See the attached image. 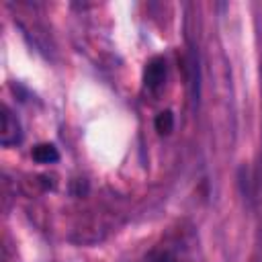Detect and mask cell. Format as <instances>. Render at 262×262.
Listing matches in <instances>:
<instances>
[{"instance_id": "3", "label": "cell", "mask_w": 262, "mask_h": 262, "mask_svg": "<svg viewBox=\"0 0 262 262\" xmlns=\"http://www.w3.org/2000/svg\"><path fill=\"white\" fill-rule=\"evenodd\" d=\"M31 158L37 162V164H53L59 160V151L53 143H37L33 149H31Z\"/></svg>"}, {"instance_id": "1", "label": "cell", "mask_w": 262, "mask_h": 262, "mask_svg": "<svg viewBox=\"0 0 262 262\" xmlns=\"http://www.w3.org/2000/svg\"><path fill=\"white\" fill-rule=\"evenodd\" d=\"M20 141H23V129H20L16 115L8 106H2V111H0V143L4 147H12V145H18Z\"/></svg>"}, {"instance_id": "4", "label": "cell", "mask_w": 262, "mask_h": 262, "mask_svg": "<svg viewBox=\"0 0 262 262\" xmlns=\"http://www.w3.org/2000/svg\"><path fill=\"white\" fill-rule=\"evenodd\" d=\"M154 127H156V131H158L160 135H168V133L174 129V115H172V111H162V113H158V117H156V121H154Z\"/></svg>"}, {"instance_id": "2", "label": "cell", "mask_w": 262, "mask_h": 262, "mask_svg": "<svg viewBox=\"0 0 262 262\" xmlns=\"http://www.w3.org/2000/svg\"><path fill=\"white\" fill-rule=\"evenodd\" d=\"M166 76H168L166 59H164L162 55H156V57H151V59L145 63V70H143V86H145L149 92H158V90L164 88Z\"/></svg>"}]
</instances>
